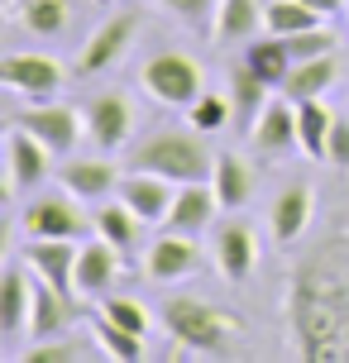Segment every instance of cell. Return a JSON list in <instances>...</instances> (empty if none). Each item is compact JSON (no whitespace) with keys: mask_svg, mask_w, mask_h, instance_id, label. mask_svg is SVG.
Segmentation results:
<instances>
[{"mask_svg":"<svg viewBox=\"0 0 349 363\" xmlns=\"http://www.w3.org/2000/svg\"><path fill=\"white\" fill-rule=\"evenodd\" d=\"M287 48H292V62H306V57H326V53H335V34L316 24V29L287 34Z\"/></svg>","mask_w":349,"mask_h":363,"instance_id":"cell-35","label":"cell"},{"mask_svg":"<svg viewBox=\"0 0 349 363\" xmlns=\"http://www.w3.org/2000/svg\"><path fill=\"white\" fill-rule=\"evenodd\" d=\"M129 167H139V172H158V177L187 186V182H211L216 158H211V153H206L192 134L163 129V134H148V139H139V144H134Z\"/></svg>","mask_w":349,"mask_h":363,"instance_id":"cell-3","label":"cell"},{"mask_svg":"<svg viewBox=\"0 0 349 363\" xmlns=\"http://www.w3.org/2000/svg\"><path fill=\"white\" fill-rule=\"evenodd\" d=\"M311 216H316V196L311 186H301V182H292V186H282L273 201V211H268V225H273V239L287 249V244H297V239L311 230Z\"/></svg>","mask_w":349,"mask_h":363,"instance_id":"cell-18","label":"cell"},{"mask_svg":"<svg viewBox=\"0 0 349 363\" xmlns=\"http://www.w3.org/2000/svg\"><path fill=\"white\" fill-rule=\"evenodd\" d=\"M235 120V101L230 96H216V91H201L196 101H192V129L196 134H216Z\"/></svg>","mask_w":349,"mask_h":363,"instance_id":"cell-32","label":"cell"},{"mask_svg":"<svg viewBox=\"0 0 349 363\" xmlns=\"http://www.w3.org/2000/svg\"><path fill=\"white\" fill-rule=\"evenodd\" d=\"M211 254H216V268H221V277L239 287V282H249V272H254L258 239H254V230H249L244 220H225L221 230H216Z\"/></svg>","mask_w":349,"mask_h":363,"instance_id":"cell-15","label":"cell"},{"mask_svg":"<svg viewBox=\"0 0 349 363\" xmlns=\"http://www.w3.org/2000/svg\"><path fill=\"white\" fill-rule=\"evenodd\" d=\"M139 230H144V220L134 216V211H129L120 196H115L111 206H101V211H96V235L111 239L120 254H129V249L139 244Z\"/></svg>","mask_w":349,"mask_h":363,"instance_id":"cell-28","label":"cell"},{"mask_svg":"<svg viewBox=\"0 0 349 363\" xmlns=\"http://www.w3.org/2000/svg\"><path fill=\"white\" fill-rule=\"evenodd\" d=\"M87 359H96V349L62 345V340H34V349L19 354V363H87Z\"/></svg>","mask_w":349,"mask_h":363,"instance_id":"cell-33","label":"cell"},{"mask_svg":"<svg viewBox=\"0 0 349 363\" xmlns=\"http://www.w3.org/2000/svg\"><path fill=\"white\" fill-rule=\"evenodd\" d=\"M24 263L38 282L57 291H77V244L72 239H29L24 244Z\"/></svg>","mask_w":349,"mask_h":363,"instance_id":"cell-14","label":"cell"},{"mask_svg":"<svg viewBox=\"0 0 349 363\" xmlns=\"http://www.w3.org/2000/svg\"><path fill=\"white\" fill-rule=\"evenodd\" d=\"M335 72H340V67H335V53L292 62V72L282 82V96H287V101H321V96L335 86Z\"/></svg>","mask_w":349,"mask_h":363,"instance_id":"cell-23","label":"cell"},{"mask_svg":"<svg viewBox=\"0 0 349 363\" xmlns=\"http://www.w3.org/2000/svg\"><path fill=\"white\" fill-rule=\"evenodd\" d=\"M92 340L101 345V354L115 359V363H139V359H144V335H134V330L106 320L101 311L92 315Z\"/></svg>","mask_w":349,"mask_h":363,"instance_id":"cell-27","label":"cell"},{"mask_svg":"<svg viewBox=\"0 0 349 363\" xmlns=\"http://www.w3.org/2000/svg\"><path fill=\"white\" fill-rule=\"evenodd\" d=\"M306 5H311V10H321V15H335L345 0H306Z\"/></svg>","mask_w":349,"mask_h":363,"instance_id":"cell-38","label":"cell"},{"mask_svg":"<svg viewBox=\"0 0 349 363\" xmlns=\"http://www.w3.org/2000/svg\"><path fill=\"white\" fill-rule=\"evenodd\" d=\"M87 139H92L101 153H115V148L129 144V129H134V106H129L120 91H101L87 101Z\"/></svg>","mask_w":349,"mask_h":363,"instance_id":"cell-9","label":"cell"},{"mask_svg":"<svg viewBox=\"0 0 349 363\" xmlns=\"http://www.w3.org/2000/svg\"><path fill=\"white\" fill-rule=\"evenodd\" d=\"M268 91H273V86H268V82H263V77H258L244 57L230 67V101H235V120H239V125H254L258 115H263Z\"/></svg>","mask_w":349,"mask_h":363,"instance_id":"cell-26","label":"cell"},{"mask_svg":"<svg viewBox=\"0 0 349 363\" xmlns=\"http://www.w3.org/2000/svg\"><path fill=\"white\" fill-rule=\"evenodd\" d=\"M57 182H62L77 201H106L115 186H120V172H115L111 158H72V163L57 167Z\"/></svg>","mask_w":349,"mask_h":363,"instance_id":"cell-21","label":"cell"},{"mask_svg":"<svg viewBox=\"0 0 349 363\" xmlns=\"http://www.w3.org/2000/svg\"><path fill=\"white\" fill-rule=\"evenodd\" d=\"M163 330L192 354H206V359H230L239 340V315L211 306L201 296H167L163 311H158Z\"/></svg>","mask_w":349,"mask_h":363,"instance_id":"cell-2","label":"cell"},{"mask_svg":"<svg viewBox=\"0 0 349 363\" xmlns=\"http://www.w3.org/2000/svg\"><path fill=\"white\" fill-rule=\"evenodd\" d=\"M53 148L38 144L29 129L10 125V139H5V196H29L34 186H43V182L53 177Z\"/></svg>","mask_w":349,"mask_h":363,"instance_id":"cell-5","label":"cell"},{"mask_svg":"<svg viewBox=\"0 0 349 363\" xmlns=\"http://www.w3.org/2000/svg\"><path fill=\"white\" fill-rule=\"evenodd\" d=\"M287 325L301 359H349V220H335V235L297 263L287 291Z\"/></svg>","mask_w":349,"mask_h":363,"instance_id":"cell-1","label":"cell"},{"mask_svg":"<svg viewBox=\"0 0 349 363\" xmlns=\"http://www.w3.org/2000/svg\"><path fill=\"white\" fill-rule=\"evenodd\" d=\"M101 315L115 320V325H125V330H134V335L148 330V311L139 306L134 296H101Z\"/></svg>","mask_w":349,"mask_h":363,"instance_id":"cell-34","label":"cell"},{"mask_svg":"<svg viewBox=\"0 0 349 363\" xmlns=\"http://www.w3.org/2000/svg\"><path fill=\"white\" fill-rule=\"evenodd\" d=\"M167 15H177L182 24L192 29H211L216 24V10H221V0H158Z\"/></svg>","mask_w":349,"mask_h":363,"instance_id":"cell-36","label":"cell"},{"mask_svg":"<svg viewBox=\"0 0 349 363\" xmlns=\"http://www.w3.org/2000/svg\"><path fill=\"white\" fill-rule=\"evenodd\" d=\"M172 186H177V182L158 177V172H139V167H129L125 177H120V186H115V196L125 201L144 225H167V211H172V196H177Z\"/></svg>","mask_w":349,"mask_h":363,"instance_id":"cell-10","label":"cell"},{"mask_svg":"<svg viewBox=\"0 0 349 363\" xmlns=\"http://www.w3.org/2000/svg\"><path fill=\"white\" fill-rule=\"evenodd\" d=\"M258 29H268V10L258 0H221L211 38L216 43H249V38H258Z\"/></svg>","mask_w":349,"mask_h":363,"instance_id":"cell-22","label":"cell"},{"mask_svg":"<svg viewBox=\"0 0 349 363\" xmlns=\"http://www.w3.org/2000/svg\"><path fill=\"white\" fill-rule=\"evenodd\" d=\"M19 230L29 239H77L87 230V220L72 196H38L19 211Z\"/></svg>","mask_w":349,"mask_h":363,"instance_id":"cell-11","label":"cell"},{"mask_svg":"<svg viewBox=\"0 0 349 363\" xmlns=\"http://www.w3.org/2000/svg\"><path fill=\"white\" fill-rule=\"evenodd\" d=\"M19 19H24V29H29V34L53 38V34L67 29V0H24Z\"/></svg>","mask_w":349,"mask_h":363,"instance_id":"cell-31","label":"cell"},{"mask_svg":"<svg viewBox=\"0 0 349 363\" xmlns=\"http://www.w3.org/2000/svg\"><path fill=\"white\" fill-rule=\"evenodd\" d=\"M216 211H225L221 196H216V186H211V182H187L182 191L172 196V211H167V230H177V235H196V230H211Z\"/></svg>","mask_w":349,"mask_h":363,"instance_id":"cell-19","label":"cell"},{"mask_svg":"<svg viewBox=\"0 0 349 363\" xmlns=\"http://www.w3.org/2000/svg\"><path fill=\"white\" fill-rule=\"evenodd\" d=\"M244 62H249V67H254V72L263 77L273 91H282V82H287V72H292V48H287V38H282V34L249 38Z\"/></svg>","mask_w":349,"mask_h":363,"instance_id":"cell-25","label":"cell"},{"mask_svg":"<svg viewBox=\"0 0 349 363\" xmlns=\"http://www.w3.org/2000/svg\"><path fill=\"white\" fill-rule=\"evenodd\" d=\"M211 186H216L225 211H244L249 196H254V172H249V163L239 153H221L216 158V172H211Z\"/></svg>","mask_w":349,"mask_h":363,"instance_id":"cell-24","label":"cell"},{"mask_svg":"<svg viewBox=\"0 0 349 363\" xmlns=\"http://www.w3.org/2000/svg\"><path fill=\"white\" fill-rule=\"evenodd\" d=\"M249 144L263 153V158H287L292 148H301V134H297V101H268L263 115L249 125Z\"/></svg>","mask_w":349,"mask_h":363,"instance_id":"cell-12","label":"cell"},{"mask_svg":"<svg viewBox=\"0 0 349 363\" xmlns=\"http://www.w3.org/2000/svg\"><path fill=\"white\" fill-rule=\"evenodd\" d=\"M0 82L19 96H29V101H48V96H57V86L67 77H62V62L48 53H5Z\"/></svg>","mask_w":349,"mask_h":363,"instance_id":"cell-8","label":"cell"},{"mask_svg":"<svg viewBox=\"0 0 349 363\" xmlns=\"http://www.w3.org/2000/svg\"><path fill=\"white\" fill-rule=\"evenodd\" d=\"M120 263L125 254L115 249L111 239H92L77 249V291L82 296H111L115 277H120Z\"/></svg>","mask_w":349,"mask_h":363,"instance_id":"cell-16","label":"cell"},{"mask_svg":"<svg viewBox=\"0 0 349 363\" xmlns=\"http://www.w3.org/2000/svg\"><path fill=\"white\" fill-rule=\"evenodd\" d=\"M321 10H311L306 0H273L268 5V34H301V29H316L321 24Z\"/></svg>","mask_w":349,"mask_h":363,"instance_id":"cell-30","label":"cell"},{"mask_svg":"<svg viewBox=\"0 0 349 363\" xmlns=\"http://www.w3.org/2000/svg\"><path fill=\"white\" fill-rule=\"evenodd\" d=\"M10 125L29 129L38 144H48L57 158H62V153H72V148H77V134L87 129V115H77L72 106H43V101H34L29 110H15Z\"/></svg>","mask_w":349,"mask_h":363,"instance_id":"cell-7","label":"cell"},{"mask_svg":"<svg viewBox=\"0 0 349 363\" xmlns=\"http://www.w3.org/2000/svg\"><path fill=\"white\" fill-rule=\"evenodd\" d=\"M331 125H335V115L321 106V101H297V134H301V148H306V158H326Z\"/></svg>","mask_w":349,"mask_h":363,"instance_id":"cell-29","label":"cell"},{"mask_svg":"<svg viewBox=\"0 0 349 363\" xmlns=\"http://www.w3.org/2000/svg\"><path fill=\"white\" fill-rule=\"evenodd\" d=\"M201 268V249L192 235H177L167 230L163 239H153V249L144 254V277L148 282H182Z\"/></svg>","mask_w":349,"mask_h":363,"instance_id":"cell-13","label":"cell"},{"mask_svg":"<svg viewBox=\"0 0 349 363\" xmlns=\"http://www.w3.org/2000/svg\"><path fill=\"white\" fill-rule=\"evenodd\" d=\"M77 320H82V306H77L72 291H57V287H48V282H38L29 335H34V340H57V335H67Z\"/></svg>","mask_w":349,"mask_h":363,"instance_id":"cell-17","label":"cell"},{"mask_svg":"<svg viewBox=\"0 0 349 363\" xmlns=\"http://www.w3.org/2000/svg\"><path fill=\"white\" fill-rule=\"evenodd\" d=\"M34 287H38V277L29 272V263L5 272V282H0V335L15 340V335L29 330V315H34Z\"/></svg>","mask_w":349,"mask_h":363,"instance_id":"cell-20","label":"cell"},{"mask_svg":"<svg viewBox=\"0 0 349 363\" xmlns=\"http://www.w3.org/2000/svg\"><path fill=\"white\" fill-rule=\"evenodd\" d=\"M326 163H335V167H349V120H345V115H335V125H331Z\"/></svg>","mask_w":349,"mask_h":363,"instance_id":"cell-37","label":"cell"},{"mask_svg":"<svg viewBox=\"0 0 349 363\" xmlns=\"http://www.w3.org/2000/svg\"><path fill=\"white\" fill-rule=\"evenodd\" d=\"M134 34H139V15H134V10H120V15L101 19V24L92 29V38L82 43V53H77V77L111 72L115 62L129 53Z\"/></svg>","mask_w":349,"mask_h":363,"instance_id":"cell-6","label":"cell"},{"mask_svg":"<svg viewBox=\"0 0 349 363\" xmlns=\"http://www.w3.org/2000/svg\"><path fill=\"white\" fill-rule=\"evenodd\" d=\"M139 86H144L148 101L158 106H172V110H192V101L206 91V72L196 57L187 53H153L139 67Z\"/></svg>","mask_w":349,"mask_h":363,"instance_id":"cell-4","label":"cell"}]
</instances>
